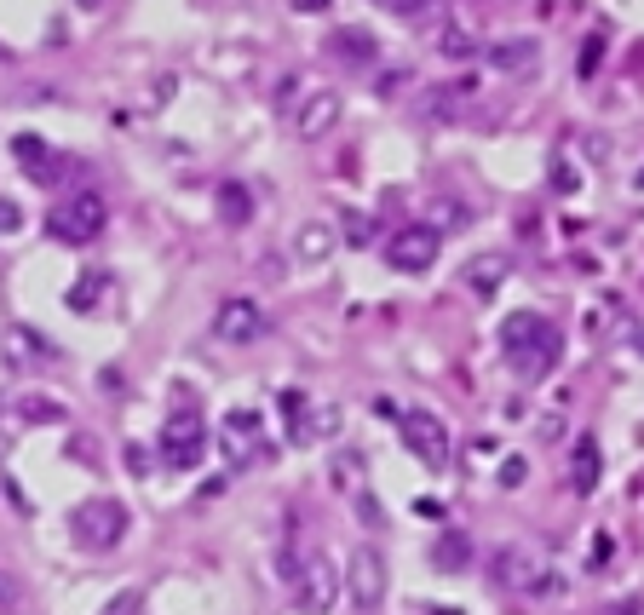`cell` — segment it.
<instances>
[{"label": "cell", "instance_id": "cell-1", "mask_svg": "<svg viewBox=\"0 0 644 615\" xmlns=\"http://www.w3.org/2000/svg\"><path fill=\"white\" fill-rule=\"evenodd\" d=\"M501 351L524 380H541V374H552V363H558L564 345H558V328H552L541 311H512V317L501 322Z\"/></svg>", "mask_w": 644, "mask_h": 615}, {"label": "cell", "instance_id": "cell-2", "mask_svg": "<svg viewBox=\"0 0 644 615\" xmlns=\"http://www.w3.org/2000/svg\"><path fill=\"white\" fill-rule=\"evenodd\" d=\"M161 449V466L167 472H196L207 455V420H202V397L196 391H179L173 397V414H167V426L156 437Z\"/></svg>", "mask_w": 644, "mask_h": 615}, {"label": "cell", "instance_id": "cell-3", "mask_svg": "<svg viewBox=\"0 0 644 615\" xmlns=\"http://www.w3.org/2000/svg\"><path fill=\"white\" fill-rule=\"evenodd\" d=\"M104 225H110V207H104V196H92V190H75V196L46 207V236L64 242V248H87Z\"/></svg>", "mask_w": 644, "mask_h": 615}, {"label": "cell", "instance_id": "cell-4", "mask_svg": "<svg viewBox=\"0 0 644 615\" xmlns=\"http://www.w3.org/2000/svg\"><path fill=\"white\" fill-rule=\"evenodd\" d=\"M69 535H75V547H87V552L121 547V541H127V506L115 501V495H92V501L75 506Z\"/></svg>", "mask_w": 644, "mask_h": 615}, {"label": "cell", "instance_id": "cell-5", "mask_svg": "<svg viewBox=\"0 0 644 615\" xmlns=\"http://www.w3.org/2000/svg\"><path fill=\"white\" fill-rule=\"evenodd\" d=\"M495 581L506 593H558V575H552V558L529 541H512V547L495 552Z\"/></svg>", "mask_w": 644, "mask_h": 615}, {"label": "cell", "instance_id": "cell-6", "mask_svg": "<svg viewBox=\"0 0 644 615\" xmlns=\"http://www.w3.org/2000/svg\"><path fill=\"white\" fill-rule=\"evenodd\" d=\"M403 449H409L426 472H443V466L455 460V437H449V426H443L432 409H409L403 414Z\"/></svg>", "mask_w": 644, "mask_h": 615}, {"label": "cell", "instance_id": "cell-7", "mask_svg": "<svg viewBox=\"0 0 644 615\" xmlns=\"http://www.w3.org/2000/svg\"><path fill=\"white\" fill-rule=\"evenodd\" d=\"M288 593H294L299 615H334V604H340V593H345V570H334L322 552H311Z\"/></svg>", "mask_w": 644, "mask_h": 615}, {"label": "cell", "instance_id": "cell-8", "mask_svg": "<svg viewBox=\"0 0 644 615\" xmlns=\"http://www.w3.org/2000/svg\"><path fill=\"white\" fill-rule=\"evenodd\" d=\"M271 334V317H265V305L248 294H230L219 299V311H213V340L225 345H259Z\"/></svg>", "mask_w": 644, "mask_h": 615}, {"label": "cell", "instance_id": "cell-9", "mask_svg": "<svg viewBox=\"0 0 644 615\" xmlns=\"http://www.w3.org/2000/svg\"><path fill=\"white\" fill-rule=\"evenodd\" d=\"M219 449H225L230 472H248L253 460L265 455V420H259V409H230L225 426H219Z\"/></svg>", "mask_w": 644, "mask_h": 615}, {"label": "cell", "instance_id": "cell-10", "mask_svg": "<svg viewBox=\"0 0 644 615\" xmlns=\"http://www.w3.org/2000/svg\"><path fill=\"white\" fill-rule=\"evenodd\" d=\"M437 236L432 225H409V230H397L391 236V248H386V259H391V271H403V276H420V271H432L437 265Z\"/></svg>", "mask_w": 644, "mask_h": 615}, {"label": "cell", "instance_id": "cell-11", "mask_svg": "<svg viewBox=\"0 0 644 615\" xmlns=\"http://www.w3.org/2000/svg\"><path fill=\"white\" fill-rule=\"evenodd\" d=\"M506 276H512V253L483 248V253H472V259L460 265V288H466L472 299H495L506 288Z\"/></svg>", "mask_w": 644, "mask_h": 615}, {"label": "cell", "instance_id": "cell-12", "mask_svg": "<svg viewBox=\"0 0 644 615\" xmlns=\"http://www.w3.org/2000/svg\"><path fill=\"white\" fill-rule=\"evenodd\" d=\"M345 581H351L357 610H380V604H386V558H380L374 547H357V552H351Z\"/></svg>", "mask_w": 644, "mask_h": 615}, {"label": "cell", "instance_id": "cell-13", "mask_svg": "<svg viewBox=\"0 0 644 615\" xmlns=\"http://www.w3.org/2000/svg\"><path fill=\"white\" fill-rule=\"evenodd\" d=\"M12 156H18V167H23V173H29L35 184H58V179L69 173V161L58 156L46 138H35V133H18V138H12Z\"/></svg>", "mask_w": 644, "mask_h": 615}, {"label": "cell", "instance_id": "cell-14", "mask_svg": "<svg viewBox=\"0 0 644 615\" xmlns=\"http://www.w3.org/2000/svg\"><path fill=\"white\" fill-rule=\"evenodd\" d=\"M334 121H340V92L317 87V92H305V104L294 110V133L299 138H322Z\"/></svg>", "mask_w": 644, "mask_h": 615}, {"label": "cell", "instance_id": "cell-15", "mask_svg": "<svg viewBox=\"0 0 644 615\" xmlns=\"http://www.w3.org/2000/svg\"><path fill=\"white\" fill-rule=\"evenodd\" d=\"M598 472H604V455H598V437L581 432L570 449V489L575 495H593L598 489Z\"/></svg>", "mask_w": 644, "mask_h": 615}, {"label": "cell", "instance_id": "cell-16", "mask_svg": "<svg viewBox=\"0 0 644 615\" xmlns=\"http://www.w3.org/2000/svg\"><path fill=\"white\" fill-rule=\"evenodd\" d=\"M489 64L501 69V75H529V69L541 64V41H529V35L495 41V46H489Z\"/></svg>", "mask_w": 644, "mask_h": 615}, {"label": "cell", "instance_id": "cell-17", "mask_svg": "<svg viewBox=\"0 0 644 615\" xmlns=\"http://www.w3.org/2000/svg\"><path fill=\"white\" fill-rule=\"evenodd\" d=\"M328 52H334L340 64H351V69H368L374 58H380V41H374L368 29H334V35H328Z\"/></svg>", "mask_w": 644, "mask_h": 615}, {"label": "cell", "instance_id": "cell-18", "mask_svg": "<svg viewBox=\"0 0 644 615\" xmlns=\"http://www.w3.org/2000/svg\"><path fill=\"white\" fill-rule=\"evenodd\" d=\"M334 248H340V236H334V225H322V219H311V225L299 230V242H294L299 265H322Z\"/></svg>", "mask_w": 644, "mask_h": 615}, {"label": "cell", "instance_id": "cell-19", "mask_svg": "<svg viewBox=\"0 0 644 615\" xmlns=\"http://www.w3.org/2000/svg\"><path fill=\"white\" fill-rule=\"evenodd\" d=\"M432 564L443 575H460L466 564H472V541H466L460 529H443V535H437V547H432Z\"/></svg>", "mask_w": 644, "mask_h": 615}, {"label": "cell", "instance_id": "cell-20", "mask_svg": "<svg viewBox=\"0 0 644 615\" xmlns=\"http://www.w3.org/2000/svg\"><path fill=\"white\" fill-rule=\"evenodd\" d=\"M18 420H29V426H64L69 409L58 403V397H41V391H29V397H18Z\"/></svg>", "mask_w": 644, "mask_h": 615}, {"label": "cell", "instance_id": "cell-21", "mask_svg": "<svg viewBox=\"0 0 644 615\" xmlns=\"http://www.w3.org/2000/svg\"><path fill=\"white\" fill-rule=\"evenodd\" d=\"M219 219H225L230 230H242L253 219V196H248V184H219Z\"/></svg>", "mask_w": 644, "mask_h": 615}, {"label": "cell", "instance_id": "cell-22", "mask_svg": "<svg viewBox=\"0 0 644 615\" xmlns=\"http://www.w3.org/2000/svg\"><path fill=\"white\" fill-rule=\"evenodd\" d=\"M483 46H478V35H472V29H443V58H455V64H472V58H478Z\"/></svg>", "mask_w": 644, "mask_h": 615}, {"label": "cell", "instance_id": "cell-23", "mask_svg": "<svg viewBox=\"0 0 644 615\" xmlns=\"http://www.w3.org/2000/svg\"><path fill=\"white\" fill-rule=\"evenodd\" d=\"M374 6H386L391 18H403V23H432L443 0H374Z\"/></svg>", "mask_w": 644, "mask_h": 615}, {"label": "cell", "instance_id": "cell-24", "mask_svg": "<svg viewBox=\"0 0 644 615\" xmlns=\"http://www.w3.org/2000/svg\"><path fill=\"white\" fill-rule=\"evenodd\" d=\"M12 351H18V357H29V363H52V357H58V351H52L35 328H23V322L12 328Z\"/></svg>", "mask_w": 644, "mask_h": 615}, {"label": "cell", "instance_id": "cell-25", "mask_svg": "<svg viewBox=\"0 0 644 615\" xmlns=\"http://www.w3.org/2000/svg\"><path fill=\"white\" fill-rule=\"evenodd\" d=\"M604 46H610V35H604V29H593V35L581 41V64H575V75H581V81H593L598 69H604Z\"/></svg>", "mask_w": 644, "mask_h": 615}, {"label": "cell", "instance_id": "cell-26", "mask_svg": "<svg viewBox=\"0 0 644 615\" xmlns=\"http://www.w3.org/2000/svg\"><path fill=\"white\" fill-rule=\"evenodd\" d=\"M104 299V276H81L75 288H69V311H92Z\"/></svg>", "mask_w": 644, "mask_h": 615}, {"label": "cell", "instance_id": "cell-27", "mask_svg": "<svg viewBox=\"0 0 644 615\" xmlns=\"http://www.w3.org/2000/svg\"><path fill=\"white\" fill-rule=\"evenodd\" d=\"M524 478H529V460L524 455H506L501 460V489H524Z\"/></svg>", "mask_w": 644, "mask_h": 615}, {"label": "cell", "instance_id": "cell-28", "mask_svg": "<svg viewBox=\"0 0 644 615\" xmlns=\"http://www.w3.org/2000/svg\"><path fill=\"white\" fill-rule=\"evenodd\" d=\"M357 472H363V460L340 455V466H334V489H357Z\"/></svg>", "mask_w": 644, "mask_h": 615}, {"label": "cell", "instance_id": "cell-29", "mask_svg": "<svg viewBox=\"0 0 644 615\" xmlns=\"http://www.w3.org/2000/svg\"><path fill=\"white\" fill-rule=\"evenodd\" d=\"M610 552H616V541H610V535H593V547H587V570H604V564H610Z\"/></svg>", "mask_w": 644, "mask_h": 615}, {"label": "cell", "instance_id": "cell-30", "mask_svg": "<svg viewBox=\"0 0 644 615\" xmlns=\"http://www.w3.org/2000/svg\"><path fill=\"white\" fill-rule=\"evenodd\" d=\"M437 225H466V207H455L449 196H437ZM432 225V230H437Z\"/></svg>", "mask_w": 644, "mask_h": 615}, {"label": "cell", "instance_id": "cell-31", "mask_svg": "<svg viewBox=\"0 0 644 615\" xmlns=\"http://www.w3.org/2000/svg\"><path fill=\"white\" fill-rule=\"evenodd\" d=\"M23 225V213H18V202H0V236H12V230Z\"/></svg>", "mask_w": 644, "mask_h": 615}, {"label": "cell", "instance_id": "cell-32", "mask_svg": "<svg viewBox=\"0 0 644 615\" xmlns=\"http://www.w3.org/2000/svg\"><path fill=\"white\" fill-rule=\"evenodd\" d=\"M127 466H133V478H144V472H150V455L133 443V449H127Z\"/></svg>", "mask_w": 644, "mask_h": 615}, {"label": "cell", "instance_id": "cell-33", "mask_svg": "<svg viewBox=\"0 0 644 615\" xmlns=\"http://www.w3.org/2000/svg\"><path fill=\"white\" fill-rule=\"evenodd\" d=\"M12 604H18V587H12V581L0 575V610H12Z\"/></svg>", "mask_w": 644, "mask_h": 615}, {"label": "cell", "instance_id": "cell-34", "mask_svg": "<svg viewBox=\"0 0 644 615\" xmlns=\"http://www.w3.org/2000/svg\"><path fill=\"white\" fill-rule=\"evenodd\" d=\"M610 615H639V598H621V604H610Z\"/></svg>", "mask_w": 644, "mask_h": 615}, {"label": "cell", "instance_id": "cell-35", "mask_svg": "<svg viewBox=\"0 0 644 615\" xmlns=\"http://www.w3.org/2000/svg\"><path fill=\"white\" fill-rule=\"evenodd\" d=\"M133 604H138V598L127 593V598H115V604H110V610H104V615H127V610H133Z\"/></svg>", "mask_w": 644, "mask_h": 615}, {"label": "cell", "instance_id": "cell-36", "mask_svg": "<svg viewBox=\"0 0 644 615\" xmlns=\"http://www.w3.org/2000/svg\"><path fill=\"white\" fill-rule=\"evenodd\" d=\"M299 12H328V0H294Z\"/></svg>", "mask_w": 644, "mask_h": 615}, {"label": "cell", "instance_id": "cell-37", "mask_svg": "<svg viewBox=\"0 0 644 615\" xmlns=\"http://www.w3.org/2000/svg\"><path fill=\"white\" fill-rule=\"evenodd\" d=\"M639 357H644V334H639Z\"/></svg>", "mask_w": 644, "mask_h": 615}, {"label": "cell", "instance_id": "cell-38", "mask_svg": "<svg viewBox=\"0 0 644 615\" xmlns=\"http://www.w3.org/2000/svg\"><path fill=\"white\" fill-rule=\"evenodd\" d=\"M81 6H98V0H81Z\"/></svg>", "mask_w": 644, "mask_h": 615}]
</instances>
